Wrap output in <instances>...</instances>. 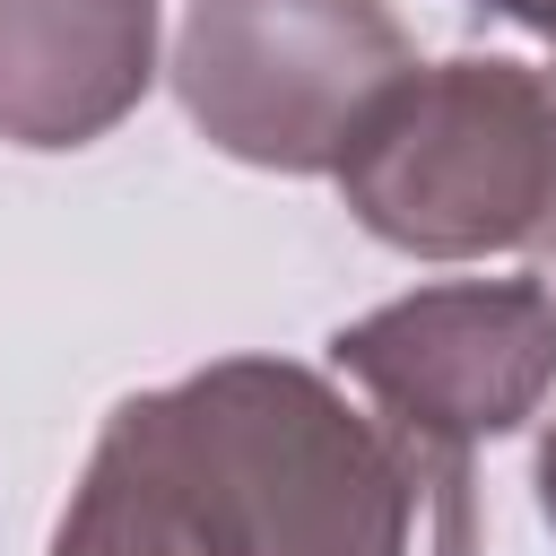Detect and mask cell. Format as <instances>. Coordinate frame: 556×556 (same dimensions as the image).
I'll use <instances>...</instances> for the list:
<instances>
[{
    "mask_svg": "<svg viewBox=\"0 0 556 556\" xmlns=\"http://www.w3.org/2000/svg\"><path fill=\"white\" fill-rule=\"evenodd\" d=\"M243 556H478L469 452L287 356H217L165 382Z\"/></svg>",
    "mask_w": 556,
    "mask_h": 556,
    "instance_id": "obj_1",
    "label": "cell"
},
{
    "mask_svg": "<svg viewBox=\"0 0 556 556\" xmlns=\"http://www.w3.org/2000/svg\"><path fill=\"white\" fill-rule=\"evenodd\" d=\"M330 182L391 252H521L556 226V87L504 52L408 61L339 139Z\"/></svg>",
    "mask_w": 556,
    "mask_h": 556,
    "instance_id": "obj_2",
    "label": "cell"
},
{
    "mask_svg": "<svg viewBox=\"0 0 556 556\" xmlns=\"http://www.w3.org/2000/svg\"><path fill=\"white\" fill-rule=\"evenodd\" d=\"M382 0H191L174 35V96L208 148L261 174H330L356 113L408 70Z\"/></svg>",
    "mask_w": 556,
    "mask_h": 556,
    "instance_id": "obj_3",
    "label": "cell"
},
{
    "mask_svg": "<svg viewBox=\"0 0 556 556\" xmlns=\"http://www.w3.org/2000/svg\"><path fill=\"white\" fill-rule=\"evenodd\" d=\"M330 365L382 417L469 452L530 426L556 391V295L539 278H443L348 321Z\"/></svg>",
    "mask_w": 556,
    "mask_h": 556,
    "instance_id": "obj_4",
    "label": "cell"
},
{
    "mask_svg": "<svg viewBox=\"0 0 556 556\" xmlns=\"http://www.w3.org/2000/svg\"><path fill=\"white\" fill-rule=\"evenodd\" d=\"M156 78V0H0V139L87 148Z\"/></svg>",
    "mask_w": 556,
    "mask_h": 556,
    "instance_id": "obj_5",
    "label": "cell"
},
{
    "mask_svg": "<svg viewBox=\"0 0 556 556\" xmlns=\"http://www.w3.org/2000/svg\"><path fill=\"white\" fill-rule=\"evenodd\" d=\"M52 556H243L217 478L200 469L165 391H139L104 417L87 478L52 530Z\"/></svg>",
    "mask_w": 556,
    "mask_h": 556,
    "instance_id": "obj_6",
    "label": "cell"
},
{
    "mask_svg": "<svg viewBox=\"0 0 556 556\" xmlns=\"http://www.w3.org/2000/svg\"><path fill=\"white\" fill-rule=\"evenodd\" d=\"M478 9H495V17H513V26H530V35L556 43V0H478Z\"/></svg>",
    "mask_w": 556,
    "mask_h": 556,
    "instance_id": "obj_7",
    "label": "cell"
},
{
    "mask_svg": "<svg viewBox=\"0 0 556 556\" xmlns=\"http://www.w3.org/2000/svg\"><path fill=\"white\" fill-rule=\"evenodd\" d=\"M539 513H547V530H556V417H547V434H539Z\"/></svg>",
    "mask_w": 556,
    "mask_h": 556,
    "instance_id": "obj_8",
    "label": "cell"
},
{
    "mask_svg": "<svg viewBox=\"0 0 556 556\" xmlns=\"http://www.w3.org/2000/svg\"><path fill=\"white\" fill-rule=\"evenodd\" d=\"M547 87H556V70H547Z\"/></svg>",
    "mask_w": 556,
    "mask_h": 556,
    "instance_id": "obj_9",
    "label": "cell"
}]
</instances>
